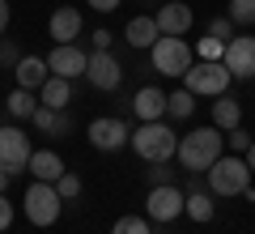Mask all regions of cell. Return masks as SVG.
I'll use <instances>...</instances> for the list:
<instances>
[{
  "label": "cell",
  "instance_id": "cell-14",
  "mask_svg": "<svg viewBox=\"0 0 255 234\" xmlns=\"http://www.w3.org/2000/svg\"><path fill=\"white\" fill-rule=\"evenodd\" d=\"M153 21H157L162 34H187L191 30V9L183 0H170V4H162V9L153 13Z\"/></svg>",
  "mask_w": 255,
  "mask_h": 234
},
{
  "label": "cell",
  "instance_id": "cell-17",
  "mask_svg": "<svg viewBox=\"0 0 255 234\" xmlns=\"http://www.w3.org/2000/svg\"><path fill=\"white\" fill-rule=\"evenodd\" d=\"M26 171L34 175V179H43V183H55L64 175V162H60V153H55V149H34Z\"/></svg>",
  "mask_w": 255,
  "mask_h": 234
},
{
  "label": "cell",
  "instance_id": "cell-33",
  "mask_svg": "<svg viewBox=\"0 0 255 234\" xmlns=\"http://www.w3.org/2000/svg\"><path fill=\"white\" fill-rule=\"evenodd\" d=\"M9 226H13V200L0 192V230H9Z\"/></svg>",
  "mask_w": 255,
  "mask_h": 234
},
{
  "label": "cell",
  "instance_id": "cell-11",
  "mask_svg": "<svg viewBox=\"0 0 255 234\" xmlns=\"http://www.w3.org/2000/svg\"><path fill=\"white\" fill-rule=\"evenodd\" d=\"M128 124L124 119H115V115H102V119H94L90 124V145L94 149H102V153H115V149H124L128 145Z\"/></svg>",
  "mask_w": 255,
  "mask_h": 234
},
{
  "label": "cell",
  "instance_id": "cell-25",
  "mask_svg": "<svg viewBox=\"0 0 255 234\" xmlns=\"http://www.w3.org/2000/svg\"><path fill=\"white\" fill-rule=\"evenodd\" d=\"M230 21L234 26H255V0H230Z\"/></svg>",
  "mask_w": 255,
  "mask_h": 234
},
{
  "label": "cell",
  "instance_id": "cell-34",
  "mask_svg": "<svg viewBox=\"0 0 255 234\" xmlns=\"http://www.w3.org/2000/svg\"><path fill=\"white\" fill-rule=\"evenodd\" d=\"M94 51H111V30H94Z\"/></svg>",
  "mask_w": 255,
  "mask_h": 234
},
{
  "label": "cell",
  "instance_id": "cell-30",
  "mask_svg": "<svg viewBox=\"0 0 255 234\" xmlns=\"http://www.w3.org/2000/svg\"><path fill=\"white\" fill-rule=\"evenodd\" d=\"M221 51H226V43H221V38H204V43H200V55H204V60H221Z\"/></svg>",
  "mask_w": 255,
  "mask_h": 234
},
{
  "label": "cell",
  "instance_id": "cell-31",
  "mask_svg": "<svg viewBox=\"0 0 255 234\" xmlns=\"http://www.w3.org/2000/svg\"><path fill=\"white\" fill-rule=\"evenodd\" d=\"M230 26H234L230 17H213V21H209V34L221 38V43H230Z\"/></svg>",
  "mask_w": 255,
  "mask_h": 234
},
{
  "label": "cell",
  "instance_id": "cell-3",
  "mask_svg": "<svg viewBox=\"0 0 255 234\" xmlns=\"http://www.w3.org/2000/svg\"><path fill=\"white\" fill-rule=\"evenodd\" d=\"M204 175H209L213 196H243V192L251 188V166H247V158H238V153H221Z\"/></svg>",
  "mask_w": 255,
  "mask_h": 234
},
{
  "label": "cell",
  "instance_id": "cell-9",
  "mask_svg": "<svg viewBox=\"0 0 255 234\" xmlns=\"http://www.w3.org/2000/svg\"><path fill=\"white\" fill-rule=\"evenodd\" d=\"M183 200H187V192H179L174 183H162V188H149V200H145V213L149 222H174V217H183Z\"/></svg>",
  "mask_w": 255,
  "mask_h": 234
},
{
  "label": "cell",
  "instance_id": "cell-16",
  "mask_svg": "<svg viewBox=\"0 0 255 234\" xmlns=\"http://www.w3.org/2000/svg\"><path fill=\"white\" fill-rule=\"evenodd\" d=\"M47 30H51L55 43H77V34H81V13L77 9H55L51 21H47Z\"/></svg>",
  "mask_w": 255,
  "mask_h": 234
},
{
  "label": "cell",
  "instance_id": "cell-22",
  "mask_svg": "<svg viewBox=\"0 0 255 234\" xmlns=\"http://www.w3.org/2000/svg\"><path fill=\"white\" fill-rule=\"evenodd\" d=\"M183 213H187L191 222H213L217 205H213L209 192H187V200H183Z\"/></svg>",
  "mask_w": 255,
  "mask_h": 234
},
{
  "label": "cell",
  "instance_id": "cell-24",
  "mask_svg": "<svg viewBox=\"0 0 255 234\" xmlns=\"http://www.w3.org/2000/svg\"><path fill=\"white\" fill-rule=\"evenodd\" d=\"M191 111H196V94H191V90L166 94V115H170V119H187Z\"/></svg>",
  "mask_w": 255,
  "mask_h": 234
},
{
  "label": "cell",
  "instance_id": "cell-8",
  "mask_svg": "<svg viewBox=\"0 0 255 234\" xmlns=\"http://www.w3.org/2000/svg\"><path fill=\"white\" fill-rule=\"evenodd\" d=\"M221 64L234 81H255V34H234L221 51Z\"/></svg>",
  "mask_w": 255,
  "mask_h": 234
},
{
  "label": "cell",
  "instance_id": "cell-28",
  "mask_svg": "<svg viewBox=\"0 0 255 234\" xmlns=\"http://www.w3.org/2000/svg\"><path fill=\"white\" fill-rule=\"evenodd\" d=\"M226 141H230V153H247V149H251V141H255V136L247 132L243 124H238V128H230V136H226Z\"/></svg>",
  "mask_w": 255,
  "mask_h": 234
},
{
  "label": "cell",
  "instance_id": "cell-35",
  "mask_svg": "<svg viewBox=\"0 0 255 234\" xmlns=\"http://www.w3.org/2000/svg\"><path fill=\"white\" fill-rule=\"evenodd\" d=\"M90 9H98V13H115V9H119V0H90Z\"/></svg>",
  "mask_w": 255,
  "mask_h": 234
},
{
  "label": "cell",
  "instance_id": "cell-15",
  "mask_svg": "<svg viewBox=\"0 0 255 234\" xmlns=\"http://www.w3.org/2000/svg\"><path fill=\"white\" fill-rule=\"evenodd\" d=\"M132 111H136L140 124L162 119V115H166V94L157 90V85H145V90H136V98H132Z\"/></svg>",
  "mask_w": 255,
  "mask_h": 234
},
{
  "label": "cell",
  "instance_id": "cell-23",
  "mask_svg": "<svg viewBox=\"0 0 255 234\" xmlns=\"http://www.w3.org/2000/svg\"><path fill=\"white\" fill-rule=\"evenodd\" d=\"M4 107H9V115H13V119H30V115L38 111V94H34V90H13Z\"/></svg>",
  "mask_w": 255,
  "mask_h": 234
},
{
  "label": "cell",
  "instance_id": "cell-32",
  "mask_svg": "<svg viewBox=\"0 0 255 234\" xmlns=\"http://www.w3.org/2000/svg\"><path fill=\"white\" fill-rule=\"evenodd\" d=\"M149 183H153V188H162V183H174V171H166V162H153V171H149Z\"/></svg>",
  "mask_w": 255,
  "mask_h": 234
},
{
  "label": "cell",
  "instance_id": "cell-1",
  "mask_svg": "<svg viewBox=\"0 0 255 234\" xmlns=\"http://www.w3.org/2000/svg\"><path fill=\"white\" fill-rule=\"evenodd\" d=\"M221 153H226V136H221V128H191L187 136H179V149H174V158H179V166L183 171H209L213 162H217Z\"/></svg>",
  "mask_w": 255,
  "mask_h": 234
},
{
  "label": "cell",
  "instance_id": "cell-7",
  "mask_svg": "<svg viewBox=\"0 0 255 234\" xmlns=\"http://www.w3.org/2000/svg\"><path fill=\"white\" fill-rule=\"evenodd\" d=\"M30 136L21 132V128L4 124L0 128V171H9V175H21L30 166Z\"/></svg>",
  "mask_w": 255,
  "mask_h": 234
},
{
  "label": "cell",
  "instance_id": "cell-2",
  "mask_svg": "<svg viewBox=\"0 0 255 234\" xmlns=\"http://www.w3.org/2000/svg\"><path fill=\"white\" fill-rule=\"evenodd\" d=\"M128 145H132L136 158H145L149 166H153V162H170L174 149H179V132L166 128L162 119H149V124H140L136 132L128 136Z\"/></svg>",
  "mask_w": 255,
  "mask_h": 234
},
{
  "label": "cell",
  "instance_id": "cell-38",
  "mask_svg": "<svg viewBox=\"0 0 255 234\" xmlns=\"http://www.w3.org/2000/svg\"><path fill=\"white\" fill-rule=\"evenodd\" d=\"M9 179H13V175H9V171H0V192L9 188Z\"/></svg>",
  "mask_w": 255,
  "mask_h": 234
},
{
  "label": "cell",
  "instance_id": "cell-18",
  "mask_svg": "<svg viewBox=\"0 0 255 234\" xmlns=\"http://www.w3.org/2000/svg\"><path fill=\"white\" fill-rule=\"evenodd\" d=\"M38 102H43V107H55V111H64L68 107V102H73V81H68V77H47L43 81V90H38Z\"/></svg>",
  "mask_w": 255,
  "mask_h": 234
},
{
  "label": "cell",
  "instance_id": "cell-37",
  "mask_svg": "<svg viewBox=\"0 0 255 234\" xmlns=\"http://www.w3.org/2000/svg\"><path fill=\"white\" fill-rule=\"evenodd\" d=\"M243 158H247V166H251V171H255V141H251V149H247Z\"/></svg>",
  "mask_w": 255,
  "mask_h": 234
},
{
  "label": "cell",
  "instance_id": "cell-5",
  "mask_svg": "<svg viewBox=\"0 0 255 234\" xmlns=\"http://www.w3.org/2000/svg\"><path fill=\"white\" fill-rule=\"evenodd\" d=\"M149 60H153V68L162 72V77H183V72L191 68V47H187L183 34H162L149 47Z\"/></svg>",
  "mask_w": 255,
  "mask_h": 234
},
{
  "label": "cell",
  "instance_id": "cell-36",
  "mask_svg": "<svg viewBox=\"0 0 255 234\" xmlns=\"http://www.w3.org/2000/svg\"><path fill=\"white\" fill-rule=\"evenodd\" d=\"M9 17H13V13H9V0H0V34L9 30Z\"/></svg>",
  "mask_w": 255,
  "mask_h": 234
},
{
  "label": "cell",
  "instance_id": "cell-19",
  "mask_svg": "<svg viewBox=\"0 0 255 234\" xmlns=\"http://www.w3.org/2000/svg\"><path fill=\"white\" fill-rule=\"evenodd\" d=\"M124 38H128V47H140V51H149V47L162 38V30H157L153 17H132V21H128V30H124Z\"/></svg>",
  "mask_w": 255,
  "mask_h": 234
},
{
  "label": "cell",
  "instance_id": "cell-13",
  "mask_svg": "<svg viewBox=\"0 0 255 234\" xmlns=\"http://www.w3.org/2000/svg\"><path fill=\"white\" fill-rule=\"evenodd\" d=\"M13 77H17V90H43V81L51 77V68H47V60L43 55H21L17 60V68H13Z\"/></svg>",
  "mask_w": 255,
  "mask_h": 234
},
{
  "label": "cell",
  "instance_id": "cell-4",
  "mask_svg": "<svg viewBox=\"0 0 255 234\" xmlns=\"http://www.w3.org/2000/svg\"><path fill=\"white\" fill-rule=\"evenodd\" d=\"M230 68L221 60H200V64H191L187 72H183V90L191 94H204V98H217V94L230 90Z\"/></svg>",
  "mask_w": 255,
  "mask_h": 234
},
{
  "label": "cell",
  "instance_id": "cell-27",
  "mask_svg": "<svg viewBox=\"0 0 255 234\" xmlns=\"http://www.w3.org/2000/svg\"><path fill=\"white\" fill-rule=\"evenodd\" d=\"M111 234H153V230H149L145 217H119V222L111 226Z\"/></svg>",
  "mask_w": 255,
  "mask_h": 234
},
{
  "label": "cell",
  "instance_id": "cell-29",
  "mask_svg": "<svg viewBox=\"0 0 255 234\" xmlns=\"http://www.w3.org/2000/svg\"><path fill=\"white\" fill-rule=\"evenodd\" d=\"M17 60H21L17 43H0V68H17Z\"/></svg>",
  "mask_w": 255,
  "mask_h": 234
},
{
  "label": "cell",
  "instance_id": "cell-10",
  "mask_svg": "<svg viewBox=\"0 0 255 234\" xmlns=\"http://www.w3.org/2000/svg\"><path fill=\"white\" fill-rule=\"evenodd\" d=\"M85 77H90V85H94V90L111 94V90H119V81H124V68H119V60H115L111 51H90Z\"/></svg>",
  "mask_w": 255,
  "mask_h": 234
},
{
  "label": "cell",
  "instance_id": "cell-20",
  "mask_svg": "<svg viewBox=\"0 0 255 234\" xmlns=\"http://www.w3.org/2000/svg\"><path fill=\"white\" fill-rule=\"evenodd\" d=\"M30 124H34L38 132H47V136H64L68 128H73V119L64 115V111H55V107H43V102H38V111L30 115Z\"/></svg>",
  "mask_w": 255,
  "mask_h": 234
},
{
  "label": "cell",
  "instance_id": "cell-26",
  "mask_svg": "<svg viewBox=\"0 0 255 234\" xmlns=\"http://www.w3.org/2000/svg\"><path fill=\"white\" fill-rule=\"evenodd\" d=\"M55 192H60V200H77L81 196V179H77L73 171H64L60 179H55Z\"/></svg>",
  "mask_w": 255,
  "mask_h": 234
},
{
  "label": "cell",
  "instance_id": "cell-12",
  "mask_svg": "<svg viewBox=\"0 0 255 234\" xmlns=\"http://www.w3.org/2000/svg\"><path fill=\"white\" fill-rule=\"evenodd\" d=\"M85 64H90V55L81 51L77 43H55V51L47 55V68L55 72V77H85Z\"/></svg>",
  "mask_w": 255,
  "mask_h": 234
},
{
  "label": "cell",
  "instance_id": "cell-21",
  "mask_svg": "<svg viewBox=\"0 0 255 234\" xmlns=\"http://www.w3.org/2000/svg\"><path fill=\"white\" fill-rule=\"evenodd\" d=\"M238 124H243V107H238V98L217 94V98H213V128L230 132V128H238Z\"/></svg>",
  "mask_w": 255,
  "mask_h": 234
},
{
  "label": "cell",
  "instance_id": "cell-6",
  "mask_svg": "<svg viewBox=\"0 0 255 234\" xmlns=\"http://www.w3.org/2000/svg\"><path fill=\"white\" fill-rule=\"evenodd\" d=\"M26 222L43 226V230L60 222V192H55V183L34 179V183L26 188Z\"/></svg>",
  "mask_w": 255,
  "mask_h": 234
}]
</instances>
